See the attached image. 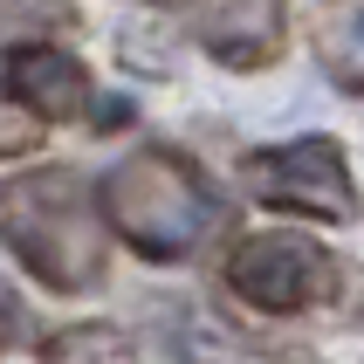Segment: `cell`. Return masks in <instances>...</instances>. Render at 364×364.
I'll return each mask as SVG.
<instances>
[{"instance_id": "cell-1", "label": "cell", "mask_w": 364, "mask_h": 364, "mask_svg": "<svg viewBox=\"0 0 364 364\" xmlns=\"http://www.w3.org/2000/svg\"><path fill=\"white\" fill-rule=\"evenodd\" d=\"M0 247L55 296H90L110 268L103 206L82 186V172H69V165L0 179Z\"/></svg>"}, {"instance_id": "cell-2", "label": "cell", "mask_w": 364, "mask_h": 364, "mask_svg": "<svg viewBox=\"0 0 364 364\" xmlns=\"http://www.w3.org/2000/svg\"><path fill=\"white\" fill-rule=\"evenodd\" d=\"M97 206H103V227L124 234L144 262H186L220 220V193L206 186V172L165 144H144L124 165H110Z\"/></svg>"}, {"instance_id": "cell-3", "label": "cell", "mask_w": 364, "mask_h": 364, "mask_svg": "<svg viewBox=\"0 0 364 364\" xmlns=\"http://www.w3.org/2000/svg\"><path fill=\"white\" fill-rule=\"evenodd\" d=\"M227 289L247 296L255 309L268 316H296V309H316L337 296L344 282V268L330 255L323 241H309V234H282V227H268V234H241V241L227 247Z\"/></svg>"}, {"instance_id": "cell-4", "label": "cell", "mask_w": 364, "mask_h": 364, "mask_svg": "<svg viewBox=\"0 0 364 364\" xmlns=\"http://www.w3.org/2000/svg\"><path fill=\"white\" fill-rule=\"evenodd\" d=\"M247 186L262 193L268 206H289V213H309V220H350V165L330 138H296L275 144L262 159H247Z\"/></svg>"}, {"instance_id": "cell-5", "label": "cell", "mask_w": 364, "mask_h": 364, "mask_svg": "<svg viewBox=\"0 0 364 364\" xmlns=\"http://www.w3.org/2000/svg\"><path fill=\"white\" fill-rule=\"evenodd\" d=\"M186 14L220 69H268L282 55V0H186Z\"/></svg>"}, {"instance_id": "cell-6", "label": "cell", "mask_w": 364, "mask_h": 364, "mask_svg": "<svg viewBox=\"0 0 364 364\" xmlns=\"http://www.w3.org/2000/svg\"><path fill=\"white\" fill-rule=\"evenodd\" d=\"M7 90H14V103L35 124H69V117H90V110H97V97H90V69H82L69 48H48V41L14 48V62H7Z\"/></svg>"}, {"instance_id": "cell-7", "label": "cell", "mask_w": 364, "mask_h": 364, "mask_svg": "<svg viewBox=\"0 0 364 364\" xmlns=\"http://www.w3.org/2000/svg\"><path fill=\"white\" fill-rule=\"evenodd\" d=\"M316 62L337 90H364V0L316 7Z\"/></svg>"}, {"instance_id": "cell-8", "label": "cell", "mask_w": 364, "mask_h": 364, "mask_svg": "<svg viewBox=\"0 0 364 364\" xmlns=\"http://www.w3.org/2000/svg\"><path fill=\"white\" fill-rule=\"evenodd\" d=\"M41 358L48 364H138V350L103 323H76V330H62V337H48Z\"/></svg>"}, {"instance_id": "cell-9", "label": "cell", "mask_w": 364, "mask_h": 364, "mask_svg": "<svg viewBox=\"0 0 364 364\" xmlns=\"http://www.w3.org/2000/svg\"><path fill=\"white\" fill-rule=\"evenodd\" d=\"M69 21V0H0V48H35Z\"/></svg>"}, {"instance_id": "cell-10", "label": "cell", "mask_w": 364, "mask_h": 364, "mask_svg": "<svg viewBox=\"0 0 364 364\" xmlns=\"http://www.w3.org/2000/svg\"><path fill=\"white\" fill-rule=\"evenodd\" d=\"M41 131H48V124H35L28 110H21V103H7V97H0V159H21V151H35V144H41Z\"/></svg>"}, {"instance_id": "cell-11", "label": "cell", "mask_w": 364, "mask_h": 364, "mask_svg": "<svg viewBox=\"0 0 364 364\" xmlns=\"http://www.w3.org/2000/svg\"><path fill=\"white\" fill-rule=\"evenodd\" d=\"M14 337H21V309L0 296V344H14Z\"/></svg>"}]
</instances>
